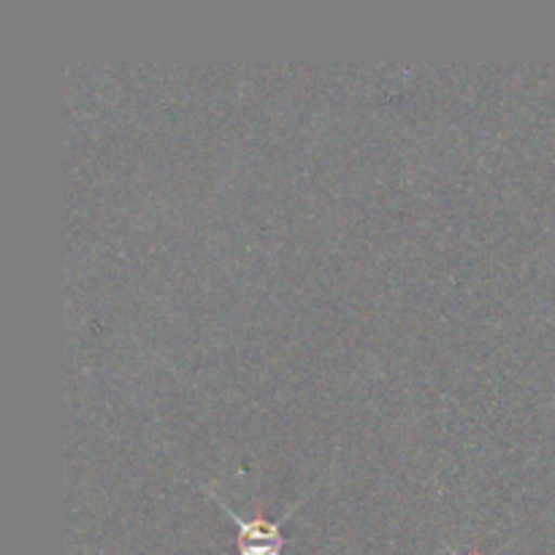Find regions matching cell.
<instances>
[{"label": "cell", "mask_w": 555, "mask_h": 555, "mask_svg": "<svg viewBox=\"0 0 555 555\" xmlns=\"http://www.w3.org/2000/svg\"><path fill=\"white\" fill-rule=\"evenodd\" d=\"M215 504H220L228 513V518L236 524L238 534H242V547H238V555H282V545H285V537H282V524L280 520H266L263 513L258 509L253 520L242 518L238 513H233L220 496H215Z\"/></svg>", "instance_id": "cell-1"}, {"label": "cell", "mask_w": 555, "mask_h": 555, "mask_svg": "<svg viewBox=\"0 0 555 555\" xmlns=\"http://www.w3.org/2000/svg\"><path fill=\"white\" fill-rule=\"evenodd\" d=\"M444 551H448L450 555H461V553H455V551H453V547H450V545H444ZM472 555H480V553H472Z\"/></svg>", "instance_id": "cell-2"}]
</instances>
